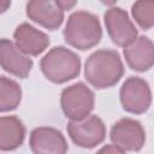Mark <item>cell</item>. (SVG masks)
Listing matches in <instances>:
<instances>
[{
  "instance_id": "obj_1",
  "label": "cell",
  "mask_w": 154,
  "mask_h": 154,
  "mask_svg": "<svg viewBox=\"0 0 154 154\" xmlns=\"http://www.w3.org/2000/svg\"><path fill=\"white\" fill-rule=\"evenodd\" d=\"M124 75V64L114 49H97L91 53L84 64V77L96 89L116 85Z\"/></svg>"
},
{
  "instance_id": "obj_2",
  "label": "cell",
  "mask_w": 154,
  "mask_h": 154,
  "mask_svg": "<svg viewBox=\"0 0 154 154\" xmlns=\"http://www.w3.org/2000/svg\"><path fill=\"white\" fill-rule=\"evenodd\" d=\"M63 35L65 42L71 47L87 51L100 42L102 29L96 14L87 11H75L69 16Z\"/></svg>"
},
{
  "instance_id": "obj_3",
  "label": "cell",
  "mask_w": 154,
  "mask_h": 154,
  "mask_svg": "<svg viewBox=\"0 0 154 154\" xmlns=\"http://www.w3.org/2000/svg\"><path fill=\"white\" fill-rule=\"evenodd\" d=\"M40 67L48 81L63 84L79 75L81 58L73 51L64 46H57L43 55Z\"/></svg>"
},
{
  "instance_id": "obj_4",
  "label": "cell",
  "mask_w": 154,
  "mask_h": 154,
  "mask_svg": "<svg viewBox=\"0 0 154 154\" xmlns=\"http://www.w3.org/2000/svg\"><path fill=\"white\" fill-rule=\"evenodd\" d=\"M94 91L83 82L73 83L63 89L60 106L63 113L70 120H81L89 116L94 109Z\"/></svg>"
},
{
  "instance_id": "obj_5",
  "label": "cell",
  "mask_w": 154,
  "mask_h": 154,
  "mask_svg": "<svg viewBox=\"0 0 154 154\" xmlns=\"http://www.w3.org/2000/svg\"><path fill=\"white\" fill-rule=\"evenodd\" d=\"M66 130L76 146L87 149L102 143L106 137V126L96 114H89L81 120H70Z\"/></svg>"
},
{
  "instance_id": "obj_6",
  "label": "cell",
  "mask_w": 154,
  "mask_h": 154,
  "mask_svg": "<svg viewBox=\"0 0 154 154\" xmlns=\"http://www.w3.org/2000/svg\"><path fill=\"white\" fill-rule=\"evenodd\" d=\"M119 99L124 111L132 114H142L149 109L152 103L150 87L141 77H129L120 87Z\"/></svg>"
},
{
  "instance_id": "obj_7",
  "label": "cell",
  "mask_w": 154,
  "mask_h": 154,
  "mask_svg": "<svg viewBox=\"0 0 154 154\" xmlns=\"http://www.w3.org/2000/svg\"><path fill=\"white\" fill-rule=\"evenodd\" d=\"M109 138L114 146L125 152H138L144 146L146 131L138 120L125 117L112 125Z\"/></svg>"
},
{
  "instance_id": "obj_8",
  "label": "cell",
  "mask_w": 154,
  "mask_h": 154,
  "mask_svg": "<svg viewBox=\"0 0 154 154\" xmlns=\"http://www.w3.org/2000/svg\"><path fill=\"white\" fill-rule=\"evenodd\" d=\"M105 25L112 42L119 47H126L132 43L137 36V29L130 19L128 12L122 7H109L103 16Z\"/></svg>"
},
{
  "instance_id": "obj_9",
  "label": "cell",
  "mask_w": 154,
  "mask_h": 154,
  "mask_svg": "<svg viewBox=\"0 0 154 154\" xmlns=\"http://www.w3.org/2000/svg\"><path fill=\"white\" fill-rule=\"evenodd\" d=\"M29 146L32 154H66L69 146L60 130L40 126L30 132Z\"/></svg>"
},
{
  "instance_id": "obj_10",
  "label": "cell",
  "mask_w": 154,
  "mask_h": 154,
  "mask_svg": "<svg viewBox=\"0 0 154 154\" xmlns=\"http://www.w3.org/2000/svg\"><path fill=\"white\" fill-rule=\"evenodd\" d=\"M32 60L8 38H0V66L8 73L26 78L32 69Z\"/></svg>"
},
{
  "instance_id": "obj_11",
  "label": "cell",
  "mask_w": 154,
  "mask_h": 154,
  "mask_svg": "<svg viewBox=\"0 0 154 154\" xmlns=\"http://www.w3.org/2000/svg\"><path fill=\"white\" fill-rule=\"evenodd\" d=\"M26 16L32 22L48 29L57 30L64 22V11L57 1L52 0H32L26 4Z\"/></svg>"
},
{
  "instance_id": "obj_12",
  "label": "cell",
  "mask_w": 154,
  "mask_h": 154,
  "mask_svg": "<svg viewBox=\"0 0 154 154\" xmlns=\"http://www.w3.org/2000/svg\"><path fill=\"white\" fill-rule=\"evenodd\" d=\"M14 45L25 55L37 57L49 46V37L46 32L36 29L29 23L19 24L13 32Z\"/></svg>"
},
{
  "instance_id": "obj_13",
  "label": "cell",
  "mask_w": 154,
  "mask_h": 154,
  "mask_svg": "<svg viewBox=\"0 0 154 154\" xmlns=\"http://www.w3.org/2000/svg\"><path fill=\"white\" fill-rule=\"evenodd\" d=\"M123 54L130 69L144 72L154 64V45L147 36H137V38L124 47Z\"/></svg>"
},
{
  "instance_id": "obj_14",
  "label": "cell",
  "mask_w": 154,
  "mask_h": 154,
  "mask_svg": "<svg viewBox=\"0 0 154 154\" xmlns=\"http://www.w3.org/2000/svg\"><path fill=\"white\" fill-rule=\"evenodd\" d=\"M26 135L23 122L16 116L0 117V150L10 152L19 148Z\"/></svg>"
},
{
  "instance_id": "obj_15",
  "label": "cell",
  "mask_w": 154,
  "mask_h": 154,
  "mask_svg": "<svg viewBox=\"0 0 154 154\" xmlns=\"http://www.w3.org/2000/svg\"><path fill=\"white\" fill-rule=\"evenodd\" d=\"M22 101L20 85L5 76H0V112L16 109Z\"/></svg>"
},
{
  "instance_id": "obj_16",
  "label": "cell",
  "mask_w": 154,
  "mask_h": 154,
  "mask_svg": "<svg viewBox=\"0 0 154 154\" xmlns=\"http://www.w3.org/2000/svg\"><path fill=\"white\" fill-rule=\"evenodd\" d=\"M131 14L135 22L144 30H149L154 25V1L140 0L131 6Z\"/></svg>"
},
{
  "instance_id": "obj_17",
  "label": "cell",
  "mask_w": 154,
  "mask_h": 154,
  "mask_svg": "<svg viewBox=\"0 0 154 154\" xmlns=\"http://www.w3.org/2000/svg\"><path fill=\"white\" fill-rule=\"evenodd\" d=\"M96 154H126V152L114 144H106V146L101 147L96 152Z\"/></svg>"
},
{
  "instance_id": "obj_18",
  "label": "cell",
  "mask_w": 154,
  "mask_h": 154,
  "mask_svg": "<svg viewBox=\"0 0 154 154\" xmlns=\"http://www.w3.org/2000/svg\"><path fill=\"white\" fill-rule=\"evenodd\" d=\"M57 2H58V5H59V7L65 12L66 10H71L77 2L76 1H66V0H57Z\"/></svg>"
},
{
  "instance_id": "obj_19",
  "label": "cell",
  "mask_w": 154,
  "mask_h": 154,
  "mask_svg": "<svg viewBox=\"0 0 154 154\" xmlns=\"http://www.w3.org/2000/svg\"><path fill=\"white\" fill-rule=\"evenodd\" d=\"M11 6V1H0V14L6 12Z\"/></svg>"
}]
</instances>
